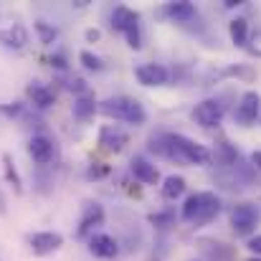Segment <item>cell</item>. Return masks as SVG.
Here are the masks:
<instances>
[{
    "mask_svg": "<svg viewBox=\"0 0 261 261\" xmlns=\"http://www.w3.org/2000/svg\"><path fill=\"white\" fill-rule=\"evenodd\" d=\"M36 31H38V36H41V43H54V41L59 38V31H56L54 25L43 23V20H36Z\"/></svg>",
    "mask_w": 261,
    "mask_h": 261,
    "instance_id": "7402d4cb",
    "label": "cell"
},
{
    "mask_svg": "<svg viewBox=\"0 0 261 261\" xmlns=\"http://www.w3.org/2000/svg\"><path fill=\"white\" fill-rule=\"evenodd\" d=\"M221 213V200L216 193H195L185 200L182 205V221H188L190 226H203L208 221H213Z\"/></svg>",
    "mask_w": 261,
    "mask_h": 261,
    "instance_id": "7a4b0ae2",
    "label": "cell"
},
{
    "mask_svg": "<svg viewBox=\"0 0 261 261\" xmlns=\"http://www.w3.org/2000/svg\"><path fill=\"white\" fill-rule=\"evenodd\" d=\"M87 38L89 41H96L99 38V31H87Z\"/></svg>",
    "mask_w": 261,
    "mask_h": 261,
    "instance_id": "f546056e",
    "label": "cell"
},
{
    "mask_svg": "<svg viewBox=\"0 0 261 261\" xmlns=\"http://www.w3.org/2000/svg\"><path fill=\"white\" fill-rule=\"evenodd\" d=\"M129 170H132V175H135L140 182H145V185H158V180H160L158 168H155L152 163H147L145 158H135V160L129 163Z\"/></svg>",
    "mask_w": 261,
    "mask_h": 261,
    "instance_id": "5bb4252c",
    "label": "cell"
},
{
    "mask_svg": "<svg viewBox=\"0 0 261 261\" xmlns=\"http://www.w3.org/2000/svg\"><path fill=\"white\" fill-rule=\"evenodd\" d=\"M165 15L175 20V23H190L198 13H195V5L188 3V0H175V3H168L165 5Z\"/></svg>",
    "mask_w": 261,
    "mask_h": 261,
    "instance_id": "9a60e30c",
    "label": "cell"
},
{
    "mask_svg": "<svg viewBox=\"0 0 261 261\" xmlns=\"http://www.w3.org/2000/svg\"><path fill=\"white\" fill-rule=\"evenodd\" d=\"M66 87L71 89V91H76L79 96H82V94H87V82H84V79H79V76L69 79V84H66Z\"/></svg>",
    "mask_w": 261,
    "mask_h": 261,
    "instance_id": "d4e9b609",
    "label": "cell"
},
{
    "mask_svg": "<svg viewBox=\"0 0 261 261\" xmlns=\"http://www.w3.org/2000/svg\"><path fill=\"white\" fill-rule=\"evenodd\" d=\"M135 76L142 87H163L170 82V71L160 64H142L135 69Z\"/></svg>",
    "mask_w": 261,
    "mask_h": 261,
    "instance_id": "ba28073f",
    "label": "cell"
},
{
    "mask_svg": "<svg viewBox=\"0 0 261 261\" xmlns=\"http://www.w3.org/2000/svg\"><path fill=\"white\" fill-rule=\"evenodd\" d=\"M223 114H226V109H223V104H221L218 99H203V101L193 109V119H195L200 127H216V124H221Z\"/></svg>",
    "mask_w": 261,
    "mask_h": 261,
    "instance_id": "5b68a950",
    "label": "cell"
},
{
    "mask_svg": "<svg viewBox=\"0 0 261 261\" xmlns=\"http://www.w3.org/2000/svg\"><path fill=\"white\" fill-rule=\"evenodd\" d=\"M89 177H101V175H107V168H89Z\"/></svg>",
    "mask_w": 261,
    "mask_h": 261,
    "instance_id": "83f0119b",
    "label": "cell"
},
{
    "mask_svg": "<svg viewBox=\"0 0 261 261\" xmlns=\"http://www.w3.org/2000/svg\"><path fill=\"white\" fill-rule=\"evenodd\" d=\"M182 193H185V180L180 175L165 177V182H163V198L165 200H177Z\"/></svg>",
    "mask_w": 261,
    "mask_h": 261,
    "instance_id": "ffe728a7",
    "label": "cell"
},
{
    "mask_svg": "<svg viewBox=\"0 0 261 261\" xmlns=\"http://www.w3.org/2000/svg\"><path fill=\"white\" fill-rule=\"evenodd\" d=\"M150 150L163 155V158H170L177 163H190V165H205L211 163V152L188 140L185 135H160V137H152L150 140Z\"/></svg>",
    "mask_w": 261,
    "mask_h": 261,
    "instance_id": "6da1fadb",
    "label": "cell"
},
{
    "mask_svg": "<svg viewBox=\"0 0 261 261\" xmlns=\"http://www.w3.org/2000/svg\"><path fill=\"white\" fill-rule=\"evenodd\" d=\"M249 261H261V259H249Z\"/></svg>",
    "mask_w": 261,
    "mask_h": 261,
    "instance_id": "1f68e13d",
    "label": "cell"
},
{
    "mask_svg": "<svg viewBox=\"0 0 261 261\" xmlns=\"http://www.w3.org/2000/svg\"><path fill=\"white\" fill-rule=\"evenodd\" d=\"M3 168H5V180L13 185V190H15V193H20V190H23V182H20L18 170L13 168V158H10V155H3Z\"/></svg>",
    "mask_w": 261,
    "mask_h": 261,
    "instance_id": "44dd1931",
    "label": "cell"
},
{
    "mask_svg": "<svg viewBox=\"0 0 261 261\" xmlns=\"http://www.w3.org/2000/svg\"><path fill=\"white\" fill-rule=\"evenodd\" d=\"M28 244H31L33 254L46 256V254H54V251L61 249L64 236H61V233H54V231H43V233H33V236L28 239Z\"/></svg>",
    "mask_w": 261,
    "mask_h": 261,
    "instance_id": "9c48e42d",
    "label": "cell"
},
{
    "mask_svg": "<svg viewBox=\"0 0 261 261\" xmlns=\"http://www.w3.org/2000/svg\"><path fill=\"white\" fill-rule=\"evenodd\" d=\"M150 223H155L158 228H168V226H173V216L170 213H155V216H150Z\"/></svg>",
    "mask_w": 261,
    "mask_h": 261,
    "instance_id": "cb8c5ba5",
    "label": "cell"
},
{
    "mask_svg": "<svg viewBox=\"0 0 261 261\" xmlns=\"http://www.w3.org/2000/svg\"><path fill=\"white\" fill-rule=\"evenodd\" d=\"M89 251L94 254V256H99V259H112V256H117V241L112 239V236H107V233H96V236H91V241H89Z\"/></svg>",
    "mask_w": 261,
    "mask_h": 261,
    "instance_id": "4fadbf2b",
    "label": "cell"
},
{
    "mask_svg": "<svg viewBox=\"0 0 261 261\" xmlns=\"http://www.w3.org/2000/svg\"><path fill=\"white\" fill-rule=\"evenodd\" d=\"M99 112L112 117V119H122L127 124H145L147 114H145V107L137 101V99H129V96H109L99 104Z\"/></svg>",
    "mask_w": 261,
    "mask_h": 261,
    "instance_id": "3957f363",
    "label": "cell"
},
{
    "mask_svg": "<svg viewBox=\"0 0 261 261\" xmlns=\"http://www.w3.org/2000/svg\"><path fill=\"white\" fill-rule=\"evenodd\" d=\"M51 64H54L56 69H66V59H64L61 54H56V56H51Z\"/></svg>",
    "mask_w": 261,
    "mask_h": 261,
    "instance_id": "4316f807",
    "label": "cell"
},
{
    "mask_svg": "<svg viewBox=\"0 0 261 261\" xmlns=\"http://www.w3.org/2000/svg\"><path fill=\"white\" fill-rule=\"evenodd\" d=\"M127 140L129 137L122 129H117V127H101V132H99V145L107 152H122L124 145H127Z\"/></svg>",
    "mask_w": 261,
    "mask_h": 261,
    "instance_id": "8fae6325",
    "label": "cell"
},
{
    "mask_svg": "<svg viewBox=\"0 0 261 261\" xmlns=\"http://www.w3.org/2000/svg\"><path fill=\"white\" fill-rule=\"evenodd\" d=\"M112 25L127 38V43L132 48H140L142 46V38H140V15L127 8V5H117L112 10Z\"/></svg>",
    "mask_w": 261,
    "mask_h": 261,
    "instance_id": "277c9868",
    "label": "cell"
},
{
    "mask_svg": "<svg viewBox=\"0 0 261 261\" xmlns=\"http://www.w3.org/2000/svg\"><path fill=\"white\" fill-rule=\"evenodd\" d=\"M259 117H261V96L256 91H246V94L241 96L239 107H236V119H239L244 127H249V124H254Z\"/></svg>",
    "mask_w": 261,
    "mask_h": 261,
    "instance_id": "52a82bcc",
    "label": "cell"
},
{
    "mask_svg": "<svg viewBox=\"0 0 261 261\" xmlns=\"http://www.w3.org/2000/svg\"><path fill=\"white\" fill-rule=\"evenodd\" d=\"M249 249H251L254 254H261V233L259 236H254V239L249 241Z\"/></svg>",
    "mask_w": 261,
    "mask_h": 261,
    "instance_id": "484cf974",
    "label": "cell"
},
{
    "mask_svg": "<svg viewBox=\"0 0 261 261\" xmlns=\"http://www.w3.org/2000/svg\"><path fill=\"white\" fill-rule=\"evenodd\" d=\"M94 112H96V101H94V96L82 94V96L74 99V117H76V119L87 122V119L94 117Z\"/></svg>",
    "mask_w": 261,
    "mask_h": 261,
    "instance_id": "ac0fdd59",
    "label": "cell"
},
{
    "mask_svg": "<svg viewBox=\"0 0 261 261\" xmlns=\"http://www.w3.org/2000/svg\"><path fill=\"white\" fill-rule=\"evenodd\" d=\"M28 152H31L33 163L48 165V163L54 160V142H51L46 135H33L31 142H28Z\"/></svg>",
    "mask_w": 261,
    "mask_h": 261,
    "instance_id": "30bf717a",
    "label": "cell"
},
{
    "mask_svg": "<svg viewBox=\"0 0 261 261\" xmlns=\"http://www.w3.org/2000/svg\"><path fill=\"white\" fill-rule=\"evenodd\" d=\"M228 33H231V41L244 48L246 41H249V23H246V18H233L231 25H228Z\"/></svg>",
    "mask_w": 261,
    "mask_h": 261,
    "instance_id": "d6986e66",
    "label": "cell"
},
{
    "mask_svg": "<svg viewBox=\"0 0 261 261\" xmlns=\"http://www.w3.org/2000/svg\"><path fill=\"white\" fill-rule=\"evenodd\" d=\"M5 213V198H3V193H0V216Z\"/></svg>",
    "mask_w": 261,
    "mask_h": 261,
    "instance_id": "4dcf8cb0",
    "label": "cell"
},
{
    "mask_svg": "<svg viewBox=\"0 0 261 261\" xmlns=\"http://www.w3.org/2000/svg\"><path fill=\"white\" fill-rule=\"evenodd\" d=\"M256 223H259V211L251 203H241V205H236L231 211V226H233L236 233L246 236V233H251L256 228Z\"/></svg>",
    "mask_w": 261,
    "mask_h": 261,
    "instance_id": "8992f818",
    "label": "cell"
},
{
    "mask_svg": "<svg viewBox=\"0 0 261 261\" xmlns=\"http://www.w3.org/2000/svg\"><path fill=\"white\" fill-rule=\"evenodd\" d=\"M79 61L87 66L89 71H101V69H104L101 59H99L96 54H91V51H82V54H79Z\"/></svg>",
    "mask_w": 261,
    "mask_h": 261,
    "instance_id": "603a6c76",
    "label": "cell"
},
{
    "mask_svg": "<svg viewBox=\"0 0 261 261\" xmlns=\"http://www.w3.org/2000/svg\"><path fill=\"white\" fill-rule=\"evenodd\" d=\"M25 91H28L33 107H38V109H48L54 104V91L46 87V84H41V82H31Z\"/></svg>",
    "mask_w": 261,
    "mask_h": 261,
    "instance_id": "e0dca14e",
    "label": "cell"
},
{
    "mask_svg": "<svg viewBox=\"0 0 261 261\" xmlns=\"http://www.w3.org/2000/svg\"><path fill=\"white\" fill-rule=\"evenodd\" d=\"M251 163H254V165L261 170V152H254V155H251Z\"/></svg>",
    "mask_w": 261,
    "mask_h": 261,
    "instance_id": "f1b7e54d",
    "label": "cell"
},
{
    "mask_svg": "<svg viewBox=\"0 0 261 261\" xmlns=\"http://www.w3.org/2000/svg\"><path fill=\"white\" fill-rule=\"evenodd\" d=\"M0 43L8 48H23L28 43V31L23 23H10L8 28L0 31Z\"/></svg>",
    "mask_w": 261,
    "mask_h": 261,
    "instance_id": "7c38bea8",
    "label": "cell"
},
{
    "mask_svg": "<svg viewBox=\"0 0 261 261\" xmlns=\"http://www.w3.org/2000/svg\"><path fill=\"white\" fill-rule=\"evenodd\" d=\"M104 221V211H101V205L99 203H89L87 208H84V216H82V221H79V236H87L89 231L94 228V226H99Z\"/></svg>",
    "mask_w": 261,
    "mask_h": 261,
    "instance_id": "2e32d148",
    "label": "cell"
}]
</instances>
